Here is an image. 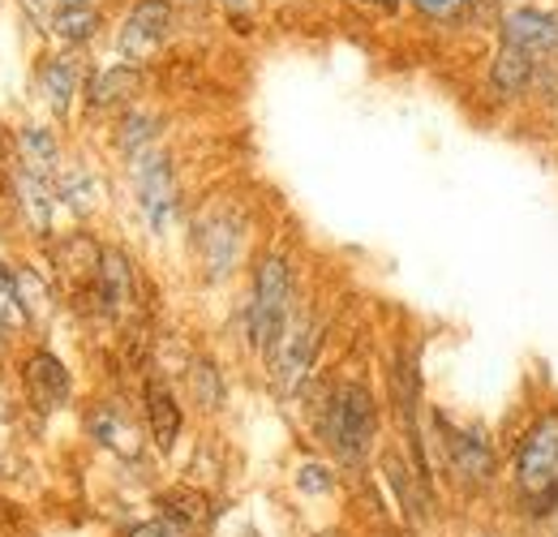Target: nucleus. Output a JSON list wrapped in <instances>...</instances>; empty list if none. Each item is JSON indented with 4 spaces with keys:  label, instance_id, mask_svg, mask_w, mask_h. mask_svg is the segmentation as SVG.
<instances>
[{
    "label": "nucleus",
    "instance_id": "nucleus-16",
    "mask_svg": "<svg viewBox=\"0 0 558 537\" xmlns=\"http://www.w3.org/2000/svg\"><path fill=\"white\" fill-rule=\"evenodd\" d=\"M146 417H150V434L163 452H172L177 434H181V404L172 401V392L163 383H150L146 387Z\"/></svg>",
    "mask_w": 558,
    "mask_h": 537
},
{
    "label": "nucleus",
    "instance_id": "nucleus-13",
    "mask_svg": "<svg viewBox=\"0 0 558 537\" xmlns=\"http://www.w3.org/2000/svg\"><path fill=\"white\" fill-rule=\"evenodd\" d=\"M57 159H61V146H57L52 130H44V126H22L17 130V164L26 172L52 181L57 177Z\"/></svg>",
    "mask_w": 558,
    "mask_h": 537
},
{
    "label": "nucleus",
    "instance_id": "nucleus-8",
    "mask_svg": "<svg viewBox=\"0 0 558 537\" xmlns=\"http://www.w3.org/2000/svg\"><path fill=\"white\" fill-rule=\"evenodd\" d=\"M434 426L442 430V448H447L451 469L460 473L464 481H489V477H494V456H489L486 439H477L473 430L451 426L447 413H434Z\"/></svg>",
    "mask_w": 558,
    "mask_h": 537
},
{
    "label": "nucleus",
    "instance_id": "nucleus-24",
    "mask_svg": "<svg viewBox=\"0 0 558 537\" xmlns=\"http://www.w3.org/2000/svg\"><path fill=\"white\" fill-rule=\"evenodd\" d=\"M194 396L207 404V408H219V401H223V383H219V370L210 361L194 366Z\"/></svg>",
    "mask_w": 558,
    "mask_h": 537
},
{
    "label": "nucleus",
    "instance_id": "nucleus-2",
    "mask_svg": "<svg viewBox=\"0 0 558 537\" xmlns=\"http://www.w3.org/2000/svg\"><path fill=\"white\" fill-rule=\"evenodd\" d=\"M378 430V408L365 383H340L327 396V413H323V434L336 448V456L344 461H361L374 443Z\"/></svg>",
    "mask_w": 558,
    "mask_h": 537
},
{
    "label": "nucleus",
    "instance_id": "nucleus-28",
    "mask_svg": "<svg viewBox=\"0 0 558 537\" xmlns=\"http://www.w3.org/2000/svg\"><path fill=\"white\" fill-rule=\"evenodd\" d=\"M365 4H378V9H400V0H365Z\"/></svg>",
    "mask_w": 558,
    "mask_h": 537
},
{
    "label": "nucleus",
    "instance_id": "nucleus-3",
    "mask_svg": "<svg viewBox=\"0 0 558 537\" xmlns=\"http://www.w3.org/2000/svg\"><path fill=\"white\" fill-rule=\"evenodd\" d=\"M515 477H520V490H524L542 512L558 499V413L537 417L533 430L520 439Z\"/></svg>",
    "mask_w": 558,
    "mask_h": 537
},
{
    "label": "nucleus",
    "instance_id": "nucleus-17",
    "mask_svg": "<svg viewBox=\"0 0 558 537\" xmlns=\"http://www.w3.org/2000/svg\"><path fill=\"white\" fill-rule=\"evenodd\" d=\"M138 91V69L134 65H112V69H99L86 86V104L90 108H108V104H121Z\"/></svg>",
    "mask_w": 558,
    "mask_h": 537
},
{
    "label": "nucleus",
    "instance_id": "nucleus-12",
    "mask_svg": "<svg viewBox=\"0 0 558 537\" xmlns=\"http://www.w3.org/2000/svg\"><path fill=\"white\" fill-rule=\"evenodd\" d=\"M13 190H17V206L31 219V228L35 232H48L52 228V211H57V186L48 177H35V172H26L17 164V186Z\"/></svg>",
    "mask_w": 558,
    "mask_h": 537
},
{
    "label": "nucleus",
    "instance_id": "nucleus-4",
    "mask_svg": "<svg viewBox=\"0 0 558 537\" xmlns=\"http://www.w3.org/2000/svg\"><path fill=\"white\" fill-rule=\"evenodd\" d=\"M130 168H134V186H138V206L146 215V228L163 232L172 224V211H177V181H172L168 155L159 146H146L138 155H130Z\"/></svg>",
    "mask_w": 558,
    "mask_h": 537
},
{
    "label": "nucleus",
    "instance_id": "nucleus-19",
    "mask_svg": "<svg viewBox=\"0 0 558 537\" xmlns=\"http://www.w3.org/2000/svg\"><path fill=\"white\" fill-rule=\"evenodd\" d=\"M159 508H163V521L177 525V529H198V525L210 521L207 499H203L198 490H185V486L163 490V494H159Z\"/></svg>",
    "mask_w": 558,
    "mask_h": 537
},
{
    "label": "nucleus",
    "instance_id": "nucleus-5",
    "mask_svg": "<svg viewBox=\"0 0 558 537\" xmlns=\"http://www.w3.org/2000/svg\"><path fill=\"white\" fill-rule=\"evenodd\" d=\"M168 31H172V4H168V0H138V4L130 9L125 26H121V39H117L125 65H134V69L146 65V61L163 48Z\"/></svg>",
    "mask_w": 558,
    "mask_h": 537
},
{
    "label": "nucleus",
    "instance_id": "nucleus-11",
    "mask_svg": "<svg viewBox=\"0 0 558 537\" xmlns=\"http://www.w3.org/2000/svg\"><path fill=\"white\" fill-rule=\"evenodd\" d=\"M533 86H537V57L502 44L494 52V61H489V91L502 95V99H515V95H524Z\"/></svg>",
    "mask_w": 558,
    "mask_h": 537
},
{
    "label": "nucleus",
    "instance_id": "nucleus-18",
    "mask_svg": "<svg viewBox=\"0 0 558 537\" xmlns=\"http://www.w3.org/2000/svg\"><path fill=\"white\" fill-rule=\"evenodd\" d=\"M86 426H90V434H95L104 448H112V452H121V456H134V452H138V430H134L112 404L95 408Z\"/></svg>",
    "mask_w": 558,
    "mask_h": 537
},
{
    "label": "nucleus",
    "instance_id": "nucleus-23",
    "mask_svg": "<svg viewBox=\"0 0 558 537\" xmlns=\"http://www.w3.org/2000/svg\"><path fill=\"white\" fill-rule=\"evenodd\" d=\"M57 194H61V199H70V206L82 215V211H90V202H95V181H90L86 172H77V168H73V172L61 177V190H57Z\"/></svg>",
    "mask_w": 558,
    "mask_h": 537
},
{
    "label": "nucleus",
    "instance_id": "nucleus-29",
    "mask_svg": "<svg viewBox=\"0 0 558 537\" xmlns=\"http://www.w3.org/2000/svg\"><path fill=\"white\" fill-rule=\"evenodd\" d=\"M555 121H558V104H555Z\"/></svg>",
    "mask_w": 558,
    "mask_h": 537
},
{
    "label": "nucleus",
    "instance_id": "nucleus-26",
    "mask_svg": "<svg viewBox=\"0 0 558 537\" xmlns=\"http://www.w3.org/2000/svg\"><path fill=\"white\" fill-rule=\"evenodd\" d=\"M125 537H181V529L168 521H146V525H134Z\"/></svg>",
    "mask_w": 558,
    "mask_h": 537
},
{
    "label": "nucleus",
    "instance_id": "nucleus-9",
    "mask_svg": "<svg viewBox=\"0 0 558 537\" xmlns=\"http://www.w3.org/2000/svg\"><path fill=\"white\" fill-rule=\"evenodd\" d=\"M95 297L108 314H121L134 306V263L125 250H104L99 254V275H95Z\"/></svg>",
    "mask_w": 558,
    "mask_h": 537
},
{
    "label": "nucleus",
    "instance_id": "nucleus-6",
    "mask_svg": "<svg viewBox=\"0 0 558 537\" xmlns=\"http://www.w3.org/2000/svg\"><path fill=\"white\" fill-rule=\"evenodd\" d=\"M502 44L507 48H520L529 57H558V13L550 9H537V4H520V9H507L502 22Z\"/></svg>",
    "mask_w": 558,
    "mask_h": 537
},
{
    "label": "nucleus",
    "instance_id": "nucleus-25",
    "mask_svg": "<svg viewBox=\"0 0 558 537\" xmlns=\"http://www.w3.org/2000/svg\"><path fill=\"white\" fill-rule=\"evenodd\" d=\"M296 486H301L305 494H327V490L336 486V477H331V469H323V465H301V469H296Z\"/></svg>",
    "mask_w": 558,
    "mask_h": 537
},
{
    "label": "nucleus",
    "instance_id": "nucleus-22",
    "mask_svg": "<svg viewBox=\"0 0 558 537\" xmlns=\"http://www.w3.org/2000/svg\"><path fill=\"white\" fill-rule=\"evenodd\" d=\"M413 4L429 22H469L477 13V0H413Z\"/></svg>",
    "mask_w": 558,
    "mask_h": 537
},
{
    "label": "nucleus",
    "instance_id": "nucleus-1",
    "mask_svg": "<svg viewBox=\"0 0 558 537\" xmlns=\"http://www.w3.org/2000/svg\"><path fill=\"white\" fill-rule=\"evenodd\" d=\"M292 323V271L283 254H267L254 271V297H250V344L258 353H276L283 332Z\"/></svg>",
    "mask_w": 558,
    "mask_h": 537
},
{
    "label": "nucleus",
    "instance_id": "nucleus-21",
    "mask_svg": "<svg viewBox=\"0 0 558 537\" xmlns=\"http://www.w3.org/2000/svg\"><path fill=\"white\" fill-rule=\"evenodd\" d=\"M146 146H155V117L150 112H130L121 121V151L125 155H138Z\"/></svg>",
    "mask_w": 558,
    "mask_h": 537
},
{
    "label": "nucleus",
    "instance_id": "nucleus-20",
    "mask_svg": "<svg viewBox=\"0 0 558 537\" xmlns=\"http://www.w3.org/2000/svg\"><path fill=\"white\" fill-rule=\"evenodd\" d=\"M26 319H31V314H26V306H22L17 275H13V267H4V263H0V336L17 332Z\"/></svg>",
    "mask_w": 558,
    "mask_h": 537
},
{
    "label": "nucleus",
    "instance_id": "nucleus-7",
    "mask_svg": "<svg viewBox=\"0 0 558 537\" xmlns=\"http://www.w3.org/2000/svg\"><path fill=\"white\" fill-rule=\"evenodd\" d=\"M22 383H26V396L39 404L44 413L70 404V392H73L70 370H65V361H61L57 353H48V348H39V353L26 357V366H22Z\"/></svg>",
    "mask_w": 558,
    "mask_h": 537
},
{
    "label": "nucleus",
    "instance_id": "nucleus-10",
    "mask_svg": "<svg viewBox=\"0 0 558 537\" xmlns=\"http://www.w3.org/2000/svg\"><path fill=\"white\" fill-rule=\"evenodd\" d=\"M314 348H318V327L314 323H288V332L279 339L276 357V379L279 387H296L314 361Z\"/></svg>",
    "mask_w": 558,
    "mask_h": 537
},
{
    "label": "nucleus",
    "instance_id": "nucleus-15",
    "mask_svg": "<svg viewBox=\"0 0 558 537\" xmlns=\"http://www.w3.org/2000/svg\"><path fill=\"white\" fill-rule=\"evenodd\" d=\"M104 26V13L95 4H57L48 13V31L61 39V44H86L95 39Z\"/></svg>",
    "mask_w": 558,
    "mask_h": 537
},
{
    "label": "nucleus",
    "instance_id": "nucleus-14",
    "mask_svg": "<svg viewBox=\"0 0 558 537\" xmlns=\"http://www.w3.org/2000/svg\"><path fill=\"white\" fill-rule=\"evenodd\" d=\"M77 61L73 57H48L44 65H39V91H44V99H48V108L57 112V117H65L73 104V95H77Z\"/></svg>",
    "mask_w": 558,
    "mask_h": 537
},
{
    "label": "nucleus",
    "instance_id": "nucleus-27",
    "mask_svg": "<svg viewBox=\"0 0 558 537\" xmlns=\"http://www.w3.org/2000/svg\"><path fill=\"white\" fill-rule=\"evenodd\" d=\"M228 4V13H250L254 9V0H223Z\"/></svg>",
    "mask_w": 558,
    "mask_h": 537
}]
</instances>
